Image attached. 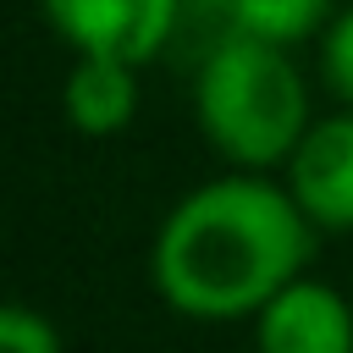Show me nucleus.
<instances>
[{
    "label": "nucleus",
    "instance_id": "obj_1",
    "mask_svg": "<svg viewBox=\"0 0 353 353\" xmlns=\"http://www.w3.org/2000/svg\"><path fill=\"white\" fill-rule=\"evenodd\" d=\"M314 221L270 171H226L188 188L154 226L149 287L199 325L254 320L314 259Z\"/></svg>",
    "mask_w": 353,
    "mask_h": 353
},
{
    "label": "nucleus",
    "instance_id": "obj_2",
    "mask_svg": "<svg viewBox=\"0 0 353 353\" xmlns=\"http://www.w3.org/2000/svg\"><path fill=\"white\" fill-rule=\"evenodd\" d=\"M193 116L204 143L237 171H276L309 132V83L292 66L287 44L226 33L193 83Z\"/></svg>",
    "mask_w": 353,
    "mask_h": 353
},
{
    "label": "nucleus",
    "instance_id": "obj_3",
    "mask_svg": "<svg viewBox=\"0 0 353 353\" xmlns=\"http://www.w3.org/2000/svg\"><path fill=\"white\" fill-rule=\"evenodd\" d=\"M44 22L72 44V55H116L132 66H149L171 33L182 0H39Z\"/></svg>",
    "mask_w": 353,
    "mask_h": 353
},
{
    "label": "nucleus",
    "instance_id": "obj_4",
    "mask_svg": "<svg viewBox=\"0 0 353 353\" xmlns=\"http://www.w3.org/2000/svg\"><path fill=\"white\" fill-rule=\"evenodd\" d=\"M287 193L314 221V232H353V110L314 116L281 165Z\"/></svg>",
    "mask_w": 353,
    "mask_h": 353
},
{
    "label": "nucleus",
    "instance_id": "obj_5",
    "mask_svg": "<svg viewBox=\"0 0 353 353\" xmlns=\"http://www.w3.org/2000/svg\"><path fill=\"white\" fill-rule=\"evenodd\" d=\"M248 325L259 353H353V303L309 270L287 281Z\"/></svg>",
    "mask_w": 353,
    "mask_h": 353
},
{
    "label": "nucleus",
    "instance_id": "obj_6",
    "mask_svg": "<svg viewBox=\"0 0 353 353\" xmlns=\"http://www.w3.org/2000/svg\"><path fill=\"white\" fill-rule=\"evenodd\" d=\"M61 110L83 138H116L138 116V66L116 55H77L61 83Z\"/></svg>",
    "mask_w": 353,
    "mask_h": 353
},
{
    "label": "nucleus",
    "instance_id": "obj_7",
    "mask_svg": "<svg viewBox=\"0 0 353 353\" xmlns=\"http://www.w3.org/2000/svg\"><path fill=\"white\" fill-rule=\"evenodd\" d=\"M226 11H232L237 33H254V39L287 44V50L325 33V22L336 17L331 0H226Z\"/></svg>",
    "mask_w": 353,
    "mask_h": 353
},
{
    "label": "nucleus",
    "instance_id": "obj_8",
    "mask_svg": "<svg viewBox=\"0 0 353 353\" xmlns=\"http://www.w3.org/2000/svg\"><path fill=\"white\" fill-rule=\"evenodd\" d=\"M320 77H325V88L336 94V105H347L353 110V0L325 22V33H320Z\"/></svg>",
    "mask_w": 353,
    "mask_h": 353
},
{
    "label": "nucleus",
    "instance_id": "obj_9",
    "mask_svg": "<svg viewBox=\"0 0 353 353\" xmlns=\"http://www.w3.org/2000/svg\"><path fill=\"white\" fill-rule=\"evenodd\" d=\"M0 353H66L55 320L33 303H6L0 309Z\"/></svg>",
    "mask_w": 353,
    "mask_h": 353
}]
</instances>
